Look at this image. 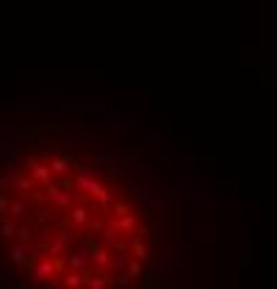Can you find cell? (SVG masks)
<instances>
[{"label": "cell", "instance_id": "e0dca14e", "mask_svg": "<svg viewBox=\"0 0 277 289\" xmlns=\"http://www.w3.org/2000/svg\"><path fill=\"white\" fill-rule=\"evenodd\" d=\"M114 242H116V228L111 226V228H105V231H103V237H100V245H111V247H114Z\"/></svg>", "mask_w": 277, "mask_h": 289}, {"label": "cell", "instance_id": "9c48e42d", "mask_svg": "<svg viewBox=\"0 0 277 289\" xmlns=\"http://www.w3.org/2000/svg\"><path fill=\"white\" fill-rule=\"evenodd\" d=\"M92 262L97 264L100 270H108V267H111V250H105V247H97V250H92Z\"/></svg>", "mask_w": 277, "mask_h": 289}, {"label": "cell", "instance_id": "30bf717a", "mask_svg": "<svg viewBox=\"0 0 277 289\" xmlns=\"http://www.w3.org/2000/svg\"><path fill=\"white\" fill-rule=\"evenodd\" d=\"M69 220H72V226L86 228V222H89V211H86V206H75L72 214H69Z\"/></svg>", "mask_w": 277, "mask_h": 289}, {"label": "cell", "instance_id": "8992f818", "mask_svg": "<svg viewBox=\"0 0 277 289\" xmlns=\"http://www.w3.org/2000/svg\"><path fill=\"white\" fill-rule=\"evenodd\" d=\"M86 281H89V273H86V270H72V273H67L61 278V284L67 289H75V286H84Z\"/></svg>", "mask_w": 277, "mask_h": 289}, {"label": "cell", "instance_id": "d4e9b609", "mask_svg": "<svg viewBox=\"0 0 277 289\" xmlns=\"http://www.w3.org/2000/svg\"><path fill=\"white\" fill-rule=\"evenodd\" d=\"M114 214H116V217H120V214H128V206H125V203H116V206H114Z\"/></svg>", "mask_w": 277, "mask_h": 289}, {"label": "cell", "instance_id": "ffe728a7", "mask_svg": "<svg viewBox=\"0 0 277 289\" xmlns=\"http://www.w3.org/2000/svg\"><path fill=\"white\" fill-rule=\"evenodd\" d=\"M128 278H131V273H128V270H120V273L114 275V286H128Z\"/></svg>", "mask_w": 277, "mask_h": 289}, {"label": "cell", "instance_id": "2e32d148", "mask_svg": "<svg viewBox=\"0 0 277 289\" xmlns=\"http://www.w3.org/2000/svg\"><path fill=\"white\" fill-rule=\"evenodd\" d=\"M9 211H11V220H20V217L25 214V203H22V200H14V203H9Z\"/></svg>", "mask_w": 277, "mask_h": 289}, {"label": "cell", "instance_id": "7a4b0ae2", "mask_svg": "<svg viewBox=\"0 0 277 289\" xmlns=\"http://www.w3.org/2000/svg\"><path fill=\"white\" fill-rule=\"evenodd\" d=\"M58 273V267H56V262H50V259H45V262H39L36 264V270H33V275H31V284H36V286H42L47 278H53V275Z\"/></svg>", "mask_w": 277, "mask_h": 289}, {"label": "cell", "instance_id": "ac0fdd59", "mask_svg": "<svg viewBox=\"0 0 277 289\" xmlns=\"http://www.w3.org/2000/svg\"><path fill=\"white\" fill-rule=\"evenodd\" d=\"M97 200H100V206H103V209H108V206L114 203V192H111V189H105V186H103V192L97 195Z\"/></svg>", "mask_w": 277, "mask_h": 289}, {"label": "cell", "instance_id": "6da1fadb", "mask_svg": "<svg viewBox=\"0 0 277 289\" xmlns=\"http://www.w3.org/2000/svg\"><path fill=\"white\" fill-rule=\"evenodd\" d=\"M25 170H28V175H31L33 181H39V184H45V186H50V178H53V173H50V164H42V162H36V158H28L25 162Z\"/></svg>", "mask_w": 277, "mask_h": 289}, {"label": "cell", "instance_id": "ba28073f", "mask_svg": "<svg viewBox=\"0 0 277 289\" xmlns=\"http://www.w3.org/2000/svg\"><path fill=\"white\" fill-rule=\"evenodd\" d=\"M111 226H114L116 231H136L139 222H136V217H133V214H120L114 222H111Z\"/></svg>", "mask_w": 277, "mask_h": 289}, {"label": "cell", "instance_id": "5b68a950", "mask_svg": "<svg viewBox=\"0 0 277 289\" xmlns=\"http://www.w3.org/2000/svg\"><path fill=\"white\" fill-rule=\"evenodd\" d=\"M9 259H11L14 264H25V267H33V262L28 259V245H25V242H22V245H20V242H11V245H9Z\"/></svg>", "mask_w": 277, "mask_h": 289}, {"label": "cell", "instance_id": "7c38bea8", "mask_svg": "<svg viewBox=\"0 0 277 289\" xmlns=\"http://www.w3.org/2000/svg\"><path fill=\"white\" fill-rule=\"evenodd\" d=\"M0 237H6V239L17 237V226H14V220H11L9 214H3V226H0Z\"/></svg>", "mask_w": 277, "mask_h": 289}, {"label": "cell", "instance_id": "8fae6325", "mask_svg": "<svg viewBox=\"0 0 277 289\" xmlns=\"http://www.w3.org/2000/svg\"><path fill=\"white\" fill-rule=\"evenodd\" d=\"M69 167H72V164H69L67 158H61V156L50 162V173H53V175H58V178H64V175L69 173Z\"/></svg>", "mask_w": 277, "mask_h": 289}, {"label": "cell", "instance_id": "4fadbf2b", "mask_svg": "<svg viewBox=\"0 0 277 289\" xmlns=\"http://www.w3.org/2000/svg\"><path fill=\"white\" fill-rule=\"evenodd\" d=\"M14 189H20V192H33V178L31 175H20V178H14Z\"/></svg>", "mask_w": 277, "mask_h": 289}, {"label": "cell", "instance_id": "9a60e30c", "mask_svg": "<svg viewBox=\"0 0 277 289\" xmlns=\"http://www.w3.org/2000/svg\"><path fill=\"white\" fill-rule=\"evenodd\" d=\"M131 247H133V253H136L139 262H141V259H147V247H144V239H141V237L133 239V242H131Z\"/></svg>", "mask_w": 277, "mask_h": 289}, {"label": "cell", "instance_id": "3957f363", "mask_svg": "<svg viewBox=\"0 0 277 289\" xmlns=\"http://www.w3.org/2000/svg\"><path fill=\"white\" fill-rule=\"evenodd\" d=\"M47 198H50L53 206H58V209H69L72 206V192L64 189V186H47Z\"/></svg>", "mask_w": 277, "mask_h": 289}, {"label": "cell", "instance_id": "cb8c5ba5", "mask_svg": "<svg viewBox=\"0 0 277 289\" xmlns=\"http://www.w3.org/2000/svg\"><path fill=\"white\" fill-rule=\"evenodd\" d=\"M128 273H131V275H139V273H141V264H139V262L128 264Z\"/></svg>", "mask_w": 277, "mask_h": 289}, {"label": "cell", "instance_id": "5bb4252c", "mask_svg": "<svg viewBox=\"0 0 277 289\" xmlns=\"http://www.w3.org/2000/svg\"><path fill=\"white\" fill-rule=\"evenodd\" d=\"M86 286L89 289H108V278H105V273H100V275H94V278L86 281Z\"/></svg>", "mask_w": 277, "mask_h": 289}, {"label": "cell", "instance_id": "7402d4cb", "mask_svg": "<svg viewBox=\"0 0 277 289\" xmlns=\"http://www.w3.org/2000/svg\"><path fill=\"white\" fill-rule=\"evenodd\" d=\"M39 289H64V284H61V281H56V278H47Z\"/></svg>", "mask_w": 277, "mask_h": 289}, {"label": "cell", "instance_id": "277c9868", "mask_svg": "<svg viewBox=\"0 0 277 289\" xmlns=\"http://www.w3.org/2000/svg\"><path fill=\"white\" fill-rule=\"evenodd\" d=\"M75 186H78V189H84L86 195H92V198H97L100 192H103V184H100V181H94L89 173H78L75 175V181H72Z\"/></svg>", "mask_w": 277, "mask_h": 289}, {"label": "cell", "instance_id": "52a82bcc", "mask_svg": "<svg viewBox=\"0 0 277 289\" xmlns=\"http://www.w3.org/2000/svg\"><path fill=\"white\" fill-rule=\"evenodd\" d=\"M69 245H72V234H69V231H61L56 239L50 242V247H47V250H50V253H56V256H58V253H61L64 247H69Z\"/></svg>", "mask_w": 277, "mask_h": 289}, {"label": "cell", "instance_id": "d6986e66", "mask_svg": "<svg viewBox=\"0 0 277 289\" xmlns=\"http://www.w3.org/2000/svg\"><path fill=\"white\" fill-rule=\"evenodd\" d=\"M22 170H25V164H9V170H6V175H9L11 181H14V178H20V175H22Z\"/></svg>", "mask_w": 277, "mask_h": 289}, {"label": "cell", "instance_id": "603a6c76", "mask_svg": "<svg viewBox=\"0 0 277 289\" xmlns=\"http://www.w3.org/2000/svg\"><path fill=\"white\" fill-rule=\"evenodd\" d=\"M0 214H9V198L3 189H0Z\"/></svg>", "mask_w": 277, "mask_h": 289}, {"label": "cell", "instance_id": "44dd1931", "mask_svg": "<svg viewBox=\"0 0 277 289\" xmlns=\"http://www.w3.org/2000/svg\"><path fill=\"white\" fill-rule=\"evenodd\" d=\"M17 237H20L22 242H28V239H31V226H28V222H22V226L17 228Z\"/></svg>", "mask_w": 277, "mask_h": 289}]
</instances>
